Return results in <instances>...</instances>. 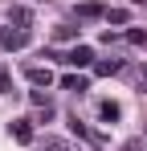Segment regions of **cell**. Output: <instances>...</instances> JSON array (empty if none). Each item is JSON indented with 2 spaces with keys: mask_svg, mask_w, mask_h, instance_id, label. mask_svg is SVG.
Listing matches in <instances>:
<instances>
[{
  "mask_svg": "<svg viewBox=\"0 0 147 151\" xmlns=\"http://www.w3.org/2000/svg\"><path fill=\"white\" fill-rule=\"evenodd\" d=\"M12 21H17V29H29L33 17H29V8H12Z\"/></svg>",
  "mask_w": 147,
  "mask_h": 151,
  "instance_id": "cell-11",
  "label": "cell"
},
{
  "mask_svg": "<svg viewBox=\"0 0 147 151\" xmlns=\"http://www.w3.org/2000/svg\"><path fill=\"white\" fill-rule=\"evenodd\" d=\"M139 78H143V86H147V65H143V74H139Z\"/></svg>",
  "mask_w": 147,
  "mask_h": 151,
  "instance_id": "cell-18",
  "label": "cell"
},
{
  "mask_svg": "<svg viewBox=\"0 0 147 151\" xmlns=\"http://www.w3.org/2000/svg\"><path fill=\"white\" fill-rule=\"evenodd\" d=\"M0 94H12V74L0 70Z\"/></svg>",
  "mask_w": 147,
  "mask_h": 151,
  "instance_id": "cell-14",
  "label": "cell"
},
{
  "mask_svg": "<svg viewBox=\"0 0 147 151\" xmlns=\"http://www.w3.org/2000/svg\"><path fill=\"white\" fill-rule=\"evenodd\" d=\"M122 151H139V139H131V143H127V147H122Z\"/></svg>",
  "mask_w": 147,
  "mask_h": 151,
  "instance_id": "cell-17",
  "label": "cell"
},
{
  "mask_svg": "<svg viewBox=\"0 0 147 151\" xmlns=\"http://www.w3.org/2000/svg\"><path fill=\"white\" fill-rule=\"evenodd\" d=\"M29 82H33V86H49V82H53L49 65H29Z\"/></svg>",
  "mask_w": 147,
  "mask_h": 151,
  "instance_id": "cell-7",
  "label": "cell"
},
{
  "mask_svg": "<svg viewBox=\"0 0 147 151\" xmlns=\"http://www.w3.org/2000/svg\"><path fill=\"white\" fill-rule=\"evenodd\" d=\"M70 131H74V135H78V139H86L90 147H106V139H102L98 131H90V127H86V123H78V114H74V123H70Z\"/></svg>",
  "mask_w": 147,
  "mask_h": 151,
  "instance_id": "cell-3",
  "label": "cell"
},
{
  "mask_svg": "<svg viewBox=\"0 0 147 151\" xmlns=\"http://www.w3.org/2000/svg\"><path fill=\"white\" fill-rule=\"evenodd\" d=\"M12 139L17 143H33V123L29 119H12Z\"/></svg>",
  "mask_w": 147,
  "mask_h": 151,
  "instance_id": "cell-5",
  "label": "cell"
},
{
  "mask_svg": "<svg viewBox=\"0 0 147 151\" xmlns=\"http://www.w3.org/2000/svg\"><path fill=\"white\" fill-rule=\"evenodd\" d=\"M29 102H33V106H45L49 98H45V90H33V94H29Z\"/></svg>",
  "mask_w": 147,
  "mask_h": 151,
  "instance_id": "cell-16",
  "label": "cell"
},
{
  "mask_svg": "<svg viewBox=\"0 0 147 151\" xmlns=\"http://www.w3.org/2000/svg\"><path fill=\"white\" fill-rule=\"evenodd\" d=\"M0 45L12 53V49H24L29 45V29H0Z\"/></svg>",
  "mask_w": 147,
  "mask_h": 151,
  "instance_id": "cell-1",
  "label": "cell"
},
{
  "mask_svg": "<svg viewBox=\"0 0 147 151\" xmlns=\"http://www.w3.org/2000/svg\"><path fill=\"white\" fill-rule=\"evenodd\" d=\"M127 41H131V45H147V29H131Z\"/></svg>",
  "mask_w": 147,
  "mask_h": 151,
  "instance_id": "cell-12",
  "label": "cell"
},
{
  "mask_svg": "<svg viewBox=\"0 0 147 151\" xmlns=\"http://www.w3.org/2000/svg\"><path fill=\"white\" fill-rule=\"evenodd\" d=\"M110 21H115V25H127V21H131V12H127V8H115V12H110Z\"/></svg>",
  "mask_w": 147,
  "mask_h": 151,
  "instance_id": "cell-15",
  "label": "cell"
},
{
  "mask_svg": "<svg viewBox=\"0 0 147 151\" xmlns=\"http://www.w3.org/2000/svg\"><path fill=\"white\" fill-rule=\"evenodd\" d=\"M119 70H122V61H115V57H110V61H94L98 78H110V74H119Z\"/></svg>",
  "mask_w": 147,
  "mask_h": 151,
  "instance_id": "cell-8",
  "label": "cell"
},
{
  "mask_svg": "<svg viewBox=\"0 0 147 151\" xmlns=\"http://www.w3.org/2000/svg\"><path fill=\"white\" fill-rule=\"evenodd\" d=\"M53 37H57V41H74V37H78V25H57Z\"/></svg>",
  "mask_w": 147,
  "mask_h": 151,
  "instance_id": "cell-10",
  "label": "cell"
},
{
  "mask_svg": "<svg viewBox=\"0 0 147 151\" xmlns=\"http://www.w3.org/2000/svg\"><path fill=\"white\" fill-rule=\"evenodd\" d=\"M119 114H122V106H119V102H110V98H106V102H98V119H102V123H115Z\"/></svg>",
  "mask_w": 147,
  "mask_h": 151,
  "instance_id": "cell-6",
  "label": "cell"
},
{
  "mask_svg": "<svg viewBox=\"0 0 147 151\" xmlns=\"http://www.w3.org/2000/svg\"><path fill=\"white\" fill-rule=\"evenodd\" d=\"M45 151H74L66 139H45Z\"/></svg>",
  "mask_w": 147,
  "mask_h": 151,
  "instance_id": "cell-13",
  "label": "cell"
},
{
  "mask_svg": "<svg viewBox=\"0 0 147 151\" xmlns=\"http://www.w3.org/2000/svg\"><path fill=\"white\" fill-rule=\"evenodd\" d=\"M61 61L66 65H94V49L90 45H74L70 53H61Z\"/></svg>",
  "mask_w": 147,
  "mask_h": 151,
  "instance_id": "cell-2",
  "label": "cell"
},
{
  "mask_svg": "<svg viewBox=\"0 0 147 151\" xmlns=\"http://www.w3.org/2000/svg\"><path fill=\"white\" fill-rule=\"evenodd\" d=\"M61 86L74 90V94H86V78H78V74H66V78H61Z\"/></svg>",
  "mask_w": 147,
  "mask_h": 151,
  "instance_id": "cell-9",
  "label": "cell"
},
{
  "mask_svg": "<svg viewBox=\"0 0 147 151\" xmlns=\"http://www.w3.org/2000/svg\"><path fill=\"white\" fill-rule=\"evenodd\" d=\"M98 17H106V8L98 0H82L78 4V21H98Z\"/></svg>",
  "mask_w": 147,
  "mask_h": 151,
  "instance_id": "cell-4",
  "label": "cell"
}]
</instances>
